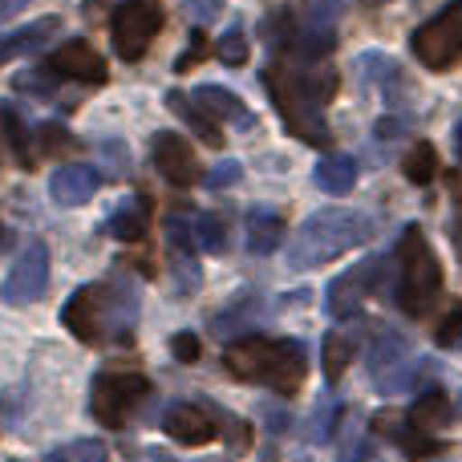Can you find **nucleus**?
Returning <instances> with one entry per match:
<instances>
[{
    "instance_id": "39",
    "label": "nucleus",
    "mask_w": 462,
    "mask_h": 462,
    "mask_svg": "<svg viewBox=\"0 0 462 462\" xmlns=\"http://www.w3.org/2000/svg\"><path fill=\"white\" fill-rule=\"evenodd\" d=\"M455 191H458V203H462V171L455 175Z\"/></svg>"
},
{
    "instance_id": "6",
    "label": "nucleus",
    "mask_w": 462,
    "mask_h": 462,
    "mask_svg": "<svg viewBox=\"0 0 462 462\" xmlns=\"http://www.w3.org/2000/svg\"><path fill=\"white\" fill-rule=\"evenodd\" d=\"M122 312H126V296H110L106 284H86L65 300L61 309V325L69 328L78 341L94 345L106 337V328L118 325Z\"/></svg>"
},
{
    "instance_id": "13",
    "label": "nucleus",
    "mask_w": 462,
    "mask_h": 462,
    "mask_svg": "<svg viewBox=\"0 0 462 462\" xmlns=\"http://www.w3.org/2000/svg\"><path fill=\"white\" fill-rule=\"evenodd\" d=\"M151 159L154 167H159V175L167 179L171 187H195L203 179L199 171V159H195V151L187 146L183 134H154V146H151Z\"/></svg>"
},
{
    "instance_id": "24",
    "label": "nucleus",
    "mask_w": 462,
    "mask_h": 462,
    "mask_svg": "<svg viewBox=\"0 0 462 462\" xmlns=\"http://www.w3.org/2000/svg\"><path fill=\"white\" fill-rule=\"evenodd\" d=\"M349 361H353V337L345 333V328H333V333L325 337V377L328 382H341Z\"/></svg>"
},
{
    "instance_id": "40",
    "label": "nucleus",
    "mask_w": 462,
    "mask_h": 462,
    "mask_svg": "<svg viewBox=\"0 0 462 462\" xmlns=\"http://www.w3.org/2000/svg\"><path fill=\"white\" fill-rule=\"evenodd\" d=\"M458 414H462V393H458Z\"/></svg>"
},
{
    "instance_id": "7",
    "label": "nucleus",
    "mask_w": 462,
    "mask_h": 462,
    "mask_svg": "<svg viewBox=\"0 0 462 462\" xmlns=\"http://www.w3.org/2000/svg\"><path fill=\"white\" fill-rule=\"evenodd\" d=\"M146 393L151 382L143 374H97L89 385V414L110 430H122L126 418L146 402Z\"/></svg>"
},
{
    "instance_id": "29",
    "label": "nucleus",
    "mask_w": 462,
    "mask_h": 462,
    "mask_svg": "<svg viewBox=\"0 0 462 462\" xmlns=\"http://www.w3.org/2000/svg\"><path fill=\"white\" fill-rule=\"evenodd\" d=\"M216 53H219V61H224V65H244V61H247L252 45H247V37H244V29H239V24H236V29H227L224 37H219V49H216Z\"/></svg>"
},
{
    "instance_id": "4",
    "label": "nucleus",
    "mask_w": 462,
    "mask_h": 462,
    "mask_svg": "<svg viewBox=\"0 0 462 462\" xmlns=\"http://www.w3.org/2000/svg\"><path fill=\"white\" fill-rule=\"evenodd\" d=\"M442 292V263L418 224L402 227L398 239V309L406 317H426Z\"/></svg>"
},
{
    "instance_id": "14",
    "label": "nucleus",
    "mask_w": 462,
    "mask_h": 462,
    "mask_svg": "<svg viewBox=\"0 0 462 462\" xmlns=\"http://www.w3.org/2000/svg\"><path fill=\"white\" fill-rule=\"evenodd\" d=\"M162 430H167V439H175L179 447H208V442L219 439V426H216V418H211V410L191 406V402L171 406L167 418H162Z\"/></svg>"
},
{
    "instance_id": "21",
    "label": "nucleus",
    "mask_w": 462,
    "mask_h": 462,
    "mask_svg": "<svg viewBox=\"0 0 462 462\" xmlns=\"http://www.w3.org/2000/svg\"><path fill=\"white\" fill-rule=\"evenodd\" d=\"M191 97L211 114V118L236 122V126H252V122H255V118H252V110H247V106L239 102V97L231 94V89H224V86H199Z\"/></svg>"
},
{
    "instance_id": "15",
    "label": "nucleus",
    "mask_w": 462,
    "mask_h": 462,
    "mask_svg": "<svg viewBox=\"0 0 462 462\" xmlns=\"http://www.w3.org/2000/svg\"><path fill=\"white\" fill-rule=\"evenodd\" d=\"M102 187V175L89 162H69V167H57L53 179H49V195H53L57 208H81L89 203Z\"/></svg>"
},
{
    "instance_id": "22",
    "label": "nucleus",
    "mask_w": 462,
    "mask_h": 462,
    "mask_svg": "<svg viewBox=\"0 0 462 462\" xmlns=\"http://www.w3.org/2000/svg\"><path fill=\"white\" fill-rule=\"evenodd\" d=\"M312 175H317V187L328 195H349L353 187H357V162L349 159V154H325V159L312 167Z\"/></svg>"
},
{
    "instance_id": "8",
    "label": "nucleus",
    "mask_w": 462,
    "mask_h": 462,
    "mask_svg": "<svg viewBox=\"0 0 462 462\" xmlns=\"http://www.w3.org/2000/svg\"><path fill=\"white\" fill-rule=\"evenodd\" d=\"M162 29V5L159 0H122L110 16V37L114 53L122 61H143V53L151 49V41Z\"/></svg>"
},
{
    "instance_id": "11",
    "label": "nucleus",
    "mask_w": 462,
    "mask_h": 462,
    "mask_svg": "<svg viewBox=\"0 0 462 462\" xmlns=\"http://www.w3.org/2000/svg\"><path fill=\"white\" fill-rule=\"evenodd\" d=\"M382 276H385L382 255H369L365 263H353L349 272H341V276L328 284V312H333V317H353V312L369 300V292L382 284Z\"/></svg>"
},
{
    "instance_id": "16",
    "label": "nucleus",
    "mask_w": 462,
    "mask_h": 462,
    "mask_svg": "<svg viewBox=\"0 0 462 462\" xmlns=\"http://www.w3.org/2000/svg\"><path fill=\"white\" fill-rule=\"evenodd\" d=\"M146 227H151V199H146V195H126V199L106 216V231H110L114 239H126V244L143 239Z\"/></svg>"
},
{
    "instance_id": "42",
    "label": "nucleus",
    "mask_w": 462,
    "mask_h": 462,
    "mask_svg": "<svg viewBox=\"0 0 462 462\" xmlns=\"http://www.w3.org/2000/svg\"><path fill=\"white\" fill-rule=\"evenodd\" d=\"M0 244H5V227H0Z\"/></svg>"
},
{
    "instance_id": "19",
    "label": "nucleus",
    "mask_w": 462,
    "mask_h": 462,
    "mask_svg": "<svg viewBox=\"0 0 462 462\" xmlns=\"http://www.w3.org/2000/svg\"><path fill=\"white\" fill-rule=\"evenodd\" d=\"M450 422V402L442 390H422L418 393V402L406 410V426L418 434H434L439 426Z\"/></svg>"
},
{
    "instance_id": "34",
    "label": "nucleus",
    "mask_w": 462,
    "mask_h": 462,
    "mask_svg": "<svg viewBox=\"0 0 462 462\" xmlns=\"http://www.w3.org/2000/svg\"><path fill=\"white\" fill-rule=\"evenodd\" d=\"M24 5H29V0H0V24H5V21H13V16L21 13Z\"/></svg>"
},
{
    "instance_id": "17",
    "label": "nucleus",
    "mask_w": 462,
    "mask_h": 462,
    "mask_svg": "<svg viewBox=\"0 0 462 462\" xmlns=\"http://www.w3.org/2000/svg\"><path fill=\"white\" fill-rule=\"evenodd\" d=\"M57 29H61V21H57V16H37V21H29L24 29L5 32V37H0V65L16 61V57L32 53V49H41Z\"/></svg>"
},
{
    "instance_id": "5",
    "label": "nucleus",
    "mask_w": 462,
    "mask_h": 462,
    "mask_svg": "<svg viewBox=\"0 0 462 462\" xmlns=\"http://www.w3.org/2000/svg\"><path fill=\"white\" fill-rule=\"evenodd\" d=\"M337 21H341V0H292L284 8V41L276 49L320 61L337 45Z\"/></svg>"
},
{
    "instance_id": "41",
    "label": "nucleus",
    "mask_w": 462,
    "mask_h": 462,
    "mask_svg": "<svg viewBox=\"0 0 462 462\" xmlns=\"http://www.w3.org/2000/svg\"><path fill=\"white\" fill-rule=\"evenodd\" d=\"M369 5H385V0H369Z\"/></svg>"
},
{
    "instance_id": "20",
    "label": "nucleus",
    "mask_w": 462,
    "mask_h": 462,
    "mask_svg": "<svg viewBox=\"0 0 462 462\" xmlns=\"http://www.w3.org/2000/svg\"><path fill=\"white\" fill-rule=\"evenodd\" d=\"M244 239H247V252L255 255H272L280 244H284V219L276 211H252L244 224Z\"/></svg>"
},
{
    "instance_id": "25",
    "label": "nucleus",
    "mask_w": 462,
    "mask_h": 462,
    "mask_svg": "<svg viewBox=\"0 0 462 462\" xmlns=\"http://www.w3.org/2000/svg\"><path fill=\"white\" fill-rule=\"evenodd\" d=\"M357 69L365 73V81H374V86H382V89H393V86H398V78H402L398 61H393V57H385V53H361L357 57Z\"/></svg>"
},
{
    "instance_id": "10",
    "label": "nucleus",
    "mask_w": 462,
    "mask_h": 462,
    "mask_svg": "<svg viewBox=\"0 0 462 462\" xmlns=\"http://www.w3.org/2000/svg\"><path fill=\"white\" fill-rule=\"evenodd\" d=\"M45 288H49V247L41 244V239H32L21 260L13 263L0 296H5L8 304H16V309H24V304H37L41 296H45Z\"/></svg>"
},
{
    "instance_id": "28",
    "label": "nucleus",
    "mask_w": 462,
    "mask_h": 462,
    "mask_svg": "<svg viewBox=\"0 0 462 462\" xmlns=\"http://www.w3.org/2000/svg\"><path fill=\"white\" fill-rule=\"evenodd\" d=\"M434 345H439V349H458L462 345V300L434 325Z\"/></svg>"
},
{
    "instance_id": "37",
    "label": "nucleus",
    "mask_w": 462,
    "mask_h": 462,
    "mask_svg": "<svg viewBox=\"0 0 462 462\" xmlns=\"http://www.w3.org/2000/svg\"><path fill=\"white\" fill-rule=\"evenodd\" d=\"M455 151H458V159H462V118L455 122Z\"/></svg>"
},
{
    "instance_id": "31",
    "label": "nucleus",
    "mask_w": 462,
    "mask_h": 462,
    "mask_svg": "<svg viewBox=\"0 0 462 462\" xmlns=\"http://www.w3.org/2000/svg\"><path fill=\"white\" fill-rule=\"evenodd\" d=\"M203 183H208V191H227V187H236L239 183V162L227 159V162H219V167H211Z\"/></svg>"
},
{
    "instance_id": "35",
    "label": "nucleus",
    "mask_w": 462,
    "mask_h": 462,
    "mask_svg": "<svg viewBox=\"0 0 462 462\" xmlns=\"http://www.w3.org/2000/svg\"><path fill=\"white\" fill-rule=\"evenodd\" d=\"M349 462H382V455H377V450L369 447V442H361V447H357V455H353Z\"/></svg>"
},
{
    "instance_id": "33",
    "label": "nucleus",
    "mask_w": 462,
    "mask_h": 462,
    "mask_svg": "<svg viewBox=\"0 0 462 462\" xmlns=\"http://www.w3.org/2000/svg\"><path fill=\"white\" fill-rule=\"evenodd\" d=\"M203 53H208V37H203V32H195V37H191V49H187V53L175 61V69H179V73H187Z\"/></svg>"
},
{
    "instance_id": "38",
    "label": "nucleus",
    "mask_w": 462,
    "mask_h": 462,
    "mask_svg": "<svg viewBox=\"0 0 462 462\" xmlns=\"http://www.w3.org/2000/svg\"><path fill=\"white\" fill-rule=\"evenodd\" d=\"M143 462H171V458H167V455H159V450H151V455H146Z\"/></svg>"
},
{
    "instance_id": "2",
    "label": "nucleus",
    "mask_w": 462,
    "mask_h": 462,
    "mask_svg": "<svg viewBox=\"0 0 462 462\" xmlns=\"http://www.w3.org/2000/svg\"><path fill=\"white\" fill-rule=\"evenodd\" d=\"M224 365L239 382L268 385L272 393H284V398L300 393L304 377H309L304 345L288 341V337H244V341L227 345Z\"/></svg>"
},
{
    "instance_id": "3",
    "label": "nucleus",
    "mask_w": 462,
    "mask_h": 462,
    "mask_svg": "<svg viewBox=\"0 0 462 462\" xmlns=\"http://www.w3.org/2000/svg\"><path fill=\"white\" fill-rule=\"evenodd\" d=\"M369 239H374V219L361 216V211L353 208L312 211L292 236V244H288V268L292 272L320 268V263L337 260V255L353 252V247L369 244Z\"/></svg>"
},
{
    "instance_id": "18",
    "label": "nucleus",
    "mask_w": 462,
    "mask_h": 462,
    "mask_svg": "<svg viewBox=\"0 0 462 462\" xmlns=\"http://www.w3.org/2000/svg\"><path fill=\"white\" fill-rule=\"evenodd\" d=\"M167 110L175 114V118H183L187 126H191V134H199V143H208V146H224L219 122L211 118V114L203 110V106L195 102L191 94H179V89H171V94H167Z\"/></svg>"
},
{
    "instance_id": "30",
    "label": "nucleus",
    "mask_w": 462,
    "mask_h": 462,
    "mask_svg": "<svg viewBox=\"0 0 462 462\" xmlns=\"http://www.w3.org/2000/svg\"><path fill=\"white\" fill-rule=\"evenodd\" d=\"M183 13L191 16L195 24H211L224 16V0H183Z\"/></svg>"
},
{
    "instance_id": "23",
    "label": "nucleus",
    "mask_w": 462,
    "mask_h": 462,
    "mask_svg": "<svg viewBox=\"0 0 462 462\" xmlns=\"http://www.w3.org/2000/svg\"><path fill=\"white\" fill-rule=\"evenodd\" d=\"M402 175H406L410 183H418V187L434 183V175H439V151H434L430 143H414L410 146V154L402 159Z\"/></svg>"
},
{
    "instance_id": "32",
    "label": "nucleus",
    "mask_w": 462,
    "mask_h": 462,
    "mask_svg": "<svg viewBox=\"0 0 462 462\" xmlns=\"http://www.w3.org/2000/svg\"><path fill=\"white\" fill-rule=\"evenodd\" d=\"M171 353H175V361H183V365H191V361H199L203 345L195 333H175L171 337Z\"/></svg>"
},
{
    "instance_id": "27",
    "label": "nucleus",
    "mask_w": 462,
    "mask_h": 462,
    "mask_svg": "<svg viewBox=\"0 0 462 462\" xmlns=\"http://www.w3.org/2000/svg\"><path fill=\"white\" fill-rule=\"evenodd\" d=\"M45 462H106V447L97 439H78V442H65V447L49 450Z\"/></svg>"
},
{
    "instance_id": "36",
    "label": "nucleus",
    "mask_w": 462,
    "mask_h": 462,
    "mask_svg": "<svg viewBox=\"0 0 462 462\" xmlns=\"http://www.w3.org/2000/svg\"><path fill=\"white\" fill-rule=\"evenodd\" d=\"M393 130H398V122H393V118L377 122V138H382V143H390V138H393Z\"/></svg>"
},
{
    "instance_id": "12",
    "label": "nucleus",
    "mask_w": 462,
    "mask_h": 462,
    "mask_svg": "<svg viewBox=\"0 0 462 462\" xmlns=\"http://www.w3.org/2000/svg\"><path fill=\"white\" fill-rule=\"evenodd\" d=\"M41 69L53 81H86V86H102L106 81V61L89 41H65L61 49L41 61Z\"/></svg>"
},
{
    "instance_id": "26",
    "label": "nucleus",
    "mask_w": 462,
    "mask_h": 462,
    "mask_svg": "<svg viewBox=\"0 0 462 462\" xmlns=\"http://www.w3.org/2000/svg\"><path fill=\"white\" fill-rule=\"evenodd\" d=\"M191 227H195V244H199V252H224L227 247V219L224 216H199V219H191Z\"/></svg>"
},
{
    "instance_id": "9",
    "label": "nucleus",
    "mask_w": 462,
    "mask_h": 462,
    "mask_svg": "<svg viewBox=\"0 0 462 462\" xmlns=\"http://www.w3.org/2000/svg\"><path fill=\"white\" fill-rule=\"evenodd\" d=\"M410 45H414L418 61L434 73L462 61V0H450L439 16H430V21L414 32Z\"/></svg>"
},
{
    "instance_id": "1",
    "label": "nucleus",
    "mask_w": 462,
    "mask_h": 462,
    "mask_svg": "<svg viewBox=\"0 0 462 462\" xmlns=\"http://www.w3.org/2000/svg\"><path fill=\"white\" fill-rule=\"evenodd\" d=\"M263 86H268L288 134H296L309 146L333 143L325 122V106L333 102L337 86H341L337 69H328L320 61H304V57L288 53V49H276V57L263 65Z\"/></svg>"
}]
</instances>
